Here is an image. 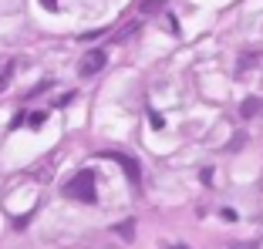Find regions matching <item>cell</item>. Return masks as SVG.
Returning <instances> with one entry per match:
<instances>
[{
	"label": "cell",
	"mask_w": 263,
	"mask_h": 249,
	"mask_svg": "<svg viewBox=\"0 0 263 249\" xmlns=\"http://www.w3.org/2000/svg\"><path fill=\"white\" fill-rule=\"evenodd\" d=\"M176 249H186V246H176Z\"/></svg>",
	"instance_id": "7"
},
{
	"label": "cell",
	"mask_w": 263,
	"mask_h": 249,
	"mask_svg": "<svg viewBox=\"0 0 263 249\" xmlns=\"http://www.w3.org/2000/svg\"><path fill=\"white\" fill-rule=\"evenodd\" d=\"M105 158H115V162L125 169V175L132 179V185H139V165H135V158L122 155V152H105Z\"/></svg>",
	"instance_id": "3"
},
{
	"label": "cell",
	"mask_w": 263,
	"mask_h": 249,
	"mask_svg": "<svg viewBox=\"0 0 263 249\" xmlns=\"http://www.w3.org/2000/svg\"><path fill=\"white\" fill-rule=\"evenodd\" d=\"M64 195L68 199H74V202H88L91 205L98 195H95V172L91 169H81V172H74L68 179V185H64Z\"/></svg>",
	"instance_id": "1"
},
{
	"label": "cell",
	"mask_w": 263,
	"mask_h": 249,
	"mask_svg": "<svg viewBox=\"0 0 263 249\" xmlns=\"http://www.w3.org/2000/svg\"><path fill=\"white\" fill-rule=\"evenodd\" d=\"M101 68H105V54H101V51H91V54H88L85 61H81L78 74H81V78H91V74H98Z\"/></svg>",
	"instance_id": "2"
},
{
	"label": "cell",
	"mask_w": 263,
	"mask_h": 249,
	"mask_svg": "<svg viewBox=\"0 0 263 249\" xmlns=\"http://www.w3.org/2000/svg\"><path fill=\"white\" fill-rule=\"evenodd\" d=\"M7 81H10V71H4V74H0V91L7 88Z\"/></svg>",
	"instance_id": "5"
},
{
	"label": "cell",
	"mask_w": 263,
	"mask_h": 249,
	"mask_svg": "<svg viewBox=\"0 0 263 249\" xmlns=\"http://www.w3.org/2000/svg\"><path fill=\"white\" fill-rule=\"evenodd\" d=\"M260 98H250V101H243V118H253L256 115V111H260Z\"/></svg>",
	"instance_id": "4"
},
{
	"label": "cell",
	"mask_w": 263,
	"mask_h": 249,
	"mask_svg": "<svg viewBox=\"0 0 263 249\" xmlns=\"http://www.w3.org/2000/svg\"><path fill=\"white\" fill-rule=\"evenodd\" d=\"M41 4H44L47 10H58V0H41Z\"/></svg>",
	"instance_id": "6"
}]
</instances>
